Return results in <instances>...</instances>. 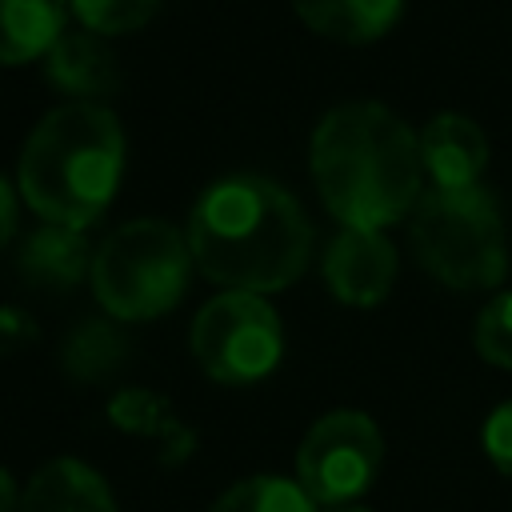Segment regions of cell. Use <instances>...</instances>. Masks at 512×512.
Masks as SVG:
<instances>
[{"label":"cell","mask_w":512,"mask_h":512,"mask_svg":"<svg viewBox=\"0 0 512 512\" xmlns=\"http://www.w3.org/2000/svg\"><path fill=\"white\" fill-rule=\"evenodd\" d=\"M184 236L196 268L224 292H280L300 280L312 252V224L296 196L256 172L208 184Z\"/></svg>","instance_id":"cell-1"},{"label":"cell","mask_w":512,"mask_h":512,"mask_svg":"<svg viewBox=\"0 0 512 512\" xmlns=\"http://www.w3.org/2000/svg\"><path fill=\"white\" fill-rule=\"evenodd\" d=\"M308 168L324 208L344 228L384 232L412 216L424 180L416 132L376 100H352L320 116Z\"/></svg>","instance_id":"cell-2"},{"label":"cell","mask_w":512,"mask_h":512,"mask_svg":"<svg viewBox=\"0 0 512 512\" xmlns=\"http://www.w3.org/2000/svg\"><path fill=\"white\" fill-rule=\"evenodd\" d=\"M124 176V128L104 104L72 100L40 116L20 148V200L44 220L84 232Z\"/></svg>","instance_id":"cell-3"},{"label":"cell","mask_w":512,"mask_h":512,"mask_svg":"<svg viewBox=\"0 0 512 512\" xmlns=\"http://www.w3.org/2000/svg\"><path fill=\"white\" fill-rule=\"evenodd\" d=\"M408 240L420 268L460 292L496 288L508 272L504 220L480 184L424 192L408 216Z\"/></svg>","instance_id":"cell-4"},{"label":"cell","mask_w":512,"mask_h":512,"mask_svg":"<svg viewBox=\"0 0 512 512\" xmlns=\"http://www.w3.org/2000/svg\"><path fill=\"white\" fill-rule=\"evenodd\" d=\"M188 236L168 220H128L92 256V292L116 320H152L172 312L192 280Z\"/></svg>","instance_id":"cell-5"},{"label":"cell","mask_w":512,"mask_h":512,"mask_svg":"<svg viewBox=\"0 0 512 512\" xmlns=\"http://www.w3.org/2000/svg\"><path fill=\"white\" fill-rule=\"evenodd\" d=\"M192 356L220 384H256L284 356L276 308L256 292H220L192 320Z\"/></svg>","instance_id":"cell-6"},{"label":"cell","mask_w":512,"mask_h":512,"mask_svg":"<svg viewBox=\"0 0 512 512\" xmlns=\"http://www.w3.org/2000/svg\"><path fill=\"white\" fill-rule=\"evenodd\" d=\"M384 440L368 412L340 408L320 416L296 448V484L320 504H352L380 472Z\"/></svg>","instance_id":"cell-7"},{"label":"cell","mask_w":512,"mask_h":512,"mask_svg":"<svg viewBox=\"0 0 512 512\" xmlns=\"http://www.w3.org/2000/svg\"><path fill=\"white\" fill-rule=\"evenodd\" d=\"M324 284L340 304L376 308L396 284L392 240L372 228H344L324 248Z\"/></svg>","instance_id":"cell-8"},{"label":"cell","mask_w":512,"mask_h":512,"mask_svg":"<svg viewBox=\"0 0 512 512\" xmlns=\"http://www.w3.org/2000/svg\"><path fill=\"white\" fill-rule=\"evenodd\" d=\"M420 168L432 188H472L488 164V136L464 112H440L420 132Z\"/></svg>","instance_id":"cell-9"},{"label":"cell","mask_w":512,"mask_h":512,"mask_svg":"<svg viewBox=\"0 0 512 512\" xmlns=\"http://www.w3.org/2000/svg\"><path fill=\"white\" fill-rule=\"evenodd\" d=\"M40 64H44V80L56 92H68L72 100H84V104H96V96L116 92V80H120V64L108 40L88 28H72V32L64 28Z\"/></svg>","instance_id":"cell-10"},{"label":"cell","mask_w":512,"mask_h":512,"mask_svg":"<svg viewBox=\"0 0 512 512\" xmlns=\"http://www.w3.org/2000/svg\"><path fill=\"white\" fill-rule=\"evenodd\" d=\"M92 248L84 232L64 224H40L16 248V276L36 292H68L92 272Z\"/></svg>","instance_id":"cell-11"},{"label":"cell","mask_w":512,"mask_h":512,"mask_svg":"<svg viewBox=\"0 0 512 512\" xmlns=\"http://www.w3.org/2000/svg\"><path fill=\"white\" fill-rule=\"evenodd\" d=\"M16 512H116V500L96 468L72 456H56L32 472Z\"/></svg>","instance_id":"cell-12"},{"label":"cell","mask_w":512,"mask_h":512,"mask_svg":"<svg viewBox=\"0 0 512 512\" xmlns=\"http://www.w3.org/2000/svg\"><path fill=\"white\" fill-rule=\"evenodd\" d=\"M296 16L340 44H368L380 40L404 12V0H292Z\"/></svg>","instance_id":"cell-13"},{"label":"cell","mask_w":512,"mask_h":512,"mask_svg":"<svg viewBox=\"0 0 512 512\" xmlns=\"http://www.w3.org/2000/svg\"><path fill=\"white\" fill-rule=\"evenodd\" d=\"M68 0H0V64L44 60L60 40Z\"/></svg>","instance_id":"cell-14"},{"label":"cell","mask_w":512,"mask_h":512,"mask_svg":"<svg viewBox=\"0 0 512 512\" xmlns=\"http://www.w3.org/2000/svg\"><path fill=\"white\" fill-rule=\"evenodd\" d=\"M108 416L128 436H152V440H160V460L164 464H180L192 452V432L176 420V412L168 408V400L160 392L124 388V392L112 396Z\"/></svg>","instance_id":"cell-15"},{"label":"cell","mask_w":512,"mask_h":512,"mask_svg":"<svg viewBox=\"0 0 512 512\" xmlns=\"http://www.w3.org/2000/svg\"><path fill=\"white\" fill-rule=\"evenodd\" d=\"M128 360V340L120 328L104 324V320H84L68 332L64 348H60V364L64 376L76 384H100L112 372H120Z\"/></svg>","instance_id":"cell-16"},{"label":"cell","mask_w":512,"mask_h":512,"mask_svg":"<svg viewBox=\"0 0 512 512\" xmlns=\"http://www.w3.org/2000/svg\"><path fill=\"white\" fill-rule=\"evenodd\" d=\"M208 512H316V500L284 476H248L216 496Z\"/></svg>","instance_id":"cell-17"},{"label":"cell","mask_w":512,"mask_h":512,"mask_svg":"<svg viewBox=\"0 0 512 512\" xmlns=\"http://www.w3.org/2000/svg\"><path fill=\"white\" fill-rule=\"evenodd\" d=\"M164 0H68V16L80 20V28L96 36H128L144 28Z\"/></svg>","instance_id":"cell-18"},{"label":"cell","mask_w":512,"mask_h":512,"mask_svg":"<svg viewBox=\"0 0 512 512\" xmlns=\"http://www.w3.org/2000/svg\"><path fill=\"white\" fill-rule=\"evenodd\" d=\"M472 340H476V352L488 364L512 372V292H500L496 300H488L480 308Z\"/></svg>","instance_id":"cell-19"},{"label":"cell","mask_w":512,"mask_h":512,"mask_svg":"<svg viewBox=\"0 0 512 512\" xmlns=\"http://www.w3.org/2000/svg\"><path fill=\"white\" fill-rule=\"evenodd\" d=\"M480 440H484V456L496 464V472L512 476V400H504L500 408L488 412Z\"/></svg>","instance_id":"cell-20"},{"label":"cell","mask_w":512,"mask_h":512,"mask_svg":"<svg viewBox=\"0 0 512 512\" xmlns=\"http://www.w3.org/2000/svg\"><path fill=\"white\" fill-rule=\"evenodd\" d=\"M36 340V320L24 308H0V360L24 352Z\"/></svg>","instance_id":"cell-21"},{"label":"cell","mask_w":512,"mask_h":512,"mask_svg":"<svg viewBox=\"0 0 512 512\" xmlns=\"http://www.w3.org/2000/svg\"><path fill=\"white\" fill-rule=\"evenodd\" d=\"M16 220H20V212H16V188L0 176V252L12 244V236H16Z\"/></svg>","instance_id":"cell-22"},{"label":"cell","mask_w":512,"mask_h":512,"mask_svg":"<svg viewBox=\"0 0 512 512\" xmlns=\"http://www.w3.org/2000/svg\"><path fill=\"white\" fill-rule=\"evenodd\" d=\"M20 508V496H16V480L0 468V512H16Z\"/></svg>","instance_id":"cell-23"},{"label":"cell","mask_w":512,"mask_h":512,"mask_svg":"<svg viewBox=\"0 0 512 512\" xmlns=\"http://www.w3.org/2000/svg\"><path fill=\"white\" fill-rule=\"evenodd\" d=\"M320 512H372V508H364V504H332V508H320Z\"/></svg>","instance_id":"cell-24"}]
</instances>
